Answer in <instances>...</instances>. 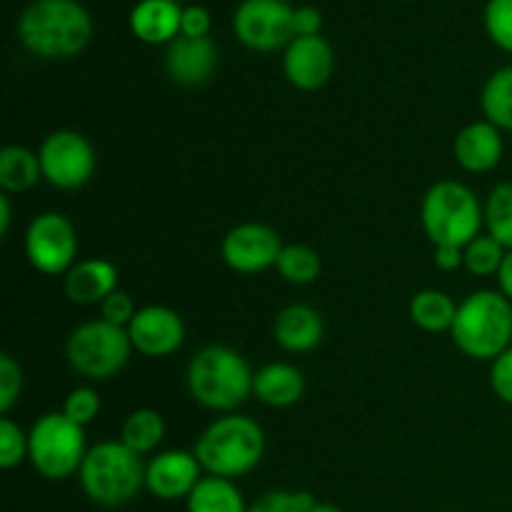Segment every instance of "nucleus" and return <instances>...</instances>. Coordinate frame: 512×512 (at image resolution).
<instances>
[{
	"label": "nucleus",
	"mask_w": 512,
	"mask_h": 512,
	"mask_svg": "<svg viewBox=\"0 0 512 512\" xmlns=\"http://www.w3.org/2000/svg\"><path fill=\"white\" fill-rule=\"evenodd\" d=\"M310 512H343V510H340L338 505H333V503H320V500H318V503H315V508L310 510Z\"/></svg>",
	"instance_id": "nucleus-42"
},
{
	"label": "nucleus",
	"mask_w": 512,
	"mask_h": 512,
	"mask_svg": "<svg viewBox=\"0 0 512 512\" xmlns=\"http://www.w3.org/2000/svg\"><path fill=\"white\" fill-rule=\"evenodd\" d=\"M435 268L443 273H455L458 268H465V248H455V245H438L433 253Z\"/></svg>",
	"instance_id": "nucleus-39"
},
{
	"label": "nucleus",
	"mask_w": 512,
	"mask_h": 512,
	"mask_svg": "<svg viewBox=\"0 0 512 512\" xmlns=\"http://www.w3.org/2000/svg\"><path fill=\"white\" fill-rule=\"evenodd\" d=\"M183 8L178 0H138L130 10V30L150 45H170L180 35Z\"/></svg>",
	"instance_id": "nucleus-20"
},
{
	"label": "nucleus",
	"mask_w": 512,
	"mask_h": 512,
	"mask_svg": "<svg viewBox=\"0 0 512 512\" xmlns=\"http://www.w3.org/2000/svg\"><path fill=\"white\" fill-rule=\"evenodd\" d=\"M420 225L433 248L438 245L465 248L483 230L485 210L468 185L458 180H440L423 195Z\"/></svg>",
	"instance_id": "nucleus-6"
},
{
	"label": "nucleus",
	"mask_w": 512,
	"mask_h": 512,
	"mask_svg": "<svg viewBox=\"0 0 512 512\" xmlns=\"http://www.w3.org/2000/svg\"><path fill=\"white\" fill-rule=\"evenodd\" d=\"M18 38L43 60H68L93 38V18L80 0H33L18 18Z\"/></svg>",
	"instance_id": "nucleus-1"
},
{
	"label": "nucleus",
	"mask_w": 512,
	"mask_h": 512,
	"mask_svg": "<svg viewBox=\"0 0 512 512\" xmlns=\"http://www.w3.org/2000/svg\"><path fill=\"white\" fill-rule=\"evenodd\" d=\"M23 393V370L13 355H0V413L8 415Z\"/></svg>",
	"instance_id": "nucleus-34"
},
{
	"label": "nucleus",
	"mask_w": 512,
	"mask_h": 512,
	"mask_svg": "<svg viewBox=\"0 0 512 512\" xmlns=\"http://www.w3.org/2000/svg\"><path fill=\"white\" fill-rule=\"evenodd\" d=\"M205 475L238 480L253 473L265 455V433L260 423L240 413L220 415L200 433L193 448Z\"/></svg>",
	"instance_id": "nucleus-3"
},
{
	"label": "nucleus",
	"mask_w": 512,
	"mask_h": 512,
	"mask_svg": "<svg viewBox=\"0 0 512 512\" xmlns=\"http://www.w3.org/2000/svg\"><path fill=\"white\" fill-rule=\"evenodd\" d=\"M65 298L75 305H100L118 290V268L105 258L78 260L63 278Z\"/></svg>",
	"instance_id": "nucleus-18"
},
{
	"label": "nucleus",
	"mask_w": 512,
	"mask_h": 512,
	"mask_svg": "<svg viewBox=\"0 0 512 512\" xmlns=\"http://www.w3.org/2000/svg\"><path fill=\"white\" fill-rule=\"evenodd\" d=\"M28 460V433L10 418L0 420V468L13 470Z\"/></svg>",
	"instance_id": "nucleus-32"
},
{
	"label": "nucleus",
	"mask_w": 512,
	"mask_h": 512,
	"mask_svg": "<svg viewBox=\"0 0 512 512\" xmlns=\"http://www.w3.org/2000/svg\"><path fill=\"white\" fill-rule=\"evenodd\" d=\"M135 353L145 358H168L185 343V323L180 313L165 305H145L128 325Z\"/></svg>",
	"instance_id": "nucleus-14"
},
{
	"label": "nucleus",
	"mask_w": 512,
	"mask_h": 512,
	"mask_svg": "<svg viewBox=\"0 0 512 512\" xmlns=\"http://www.w3.org/2000/svg\"><path fill=\"white\" fill-rule=\"evenodd\" d=\"M165 440V418L153 408H140L125 418L120 428V443L130 448L133 453L143 455L155 453L160 443Z\"/></svg>",
	"instance_id": "nucleus-25"
},
{
	"label": "nucleus",
	"mask_w": 512,
	"mask_h": 512,
	"mask_svg": "<svg viewBox=\"0 0 512 512\" xmlns=\"http://www.w3.org/2000/svg\"><path fill=\"white\" fill-rule=\"evenodd\" d=\"M255 373L228 345H208L193 355L185 373L190 398L213 413H235L253 395Z\"/></svg>",
	"instance_id": "nucleus-2"
},
{
	"label": "nucleus",
	"mask_w": 512,
	"mask_h": 512,
	"mask_svg": "<svg viewBox=\"0 0 512 512\" xmlns=\"http://www.w3.org/2000/svg\"><path fill=\"white\" fill-rule=\"evenodd\" d=\"M98 308H100V320H105V323L110 325H118V328H125V330H128L130 320L135 318V313H138L133 298L120 288L115 290V293H110Z\"/></svg>",
	"instance_id": "nucleus-35"
},
{
	"label": "nucleus",
	"mask_w": 512,
	"mask_h": 512,
	"mask_svg": "<svg viewBox=\"0 0 512 512\" xmlns=\"http://www.w3.org/2000/svg\"><path fill=\"white\" fill-rule=\"evenodd\" d=\"M408 313L415 328L425 333H450L458 315V303L443 290L428 288L413 295Z\"/></svg>",
	"instance_id": "nucleus-22"
},
{
	"label": "nucleus",
	"mask_w": 512,
	"mask_h": 512,
	"mask_svg": "<svg viewBox=\"0 0 512 512\" xmlns=\"http://www.w3.org/2000/svg\"><path fill=\"white\" fill-rule=\"evenodd\" d=\"M505 153L503 130L488 120L465 125L453 140V158L468 173H490L500 165Z\"/></svg>",
	"instance_id": "nucleus-17"
},
{
	"label": "nucleus",
	"mask_w": 512,
	"mask_h": 512,
	"mask_svg": "<svg viewBox=\"0 0 512 512\" xmlns=\"http://www.w3.org/2000/svg\"><path fill=\"white\" fill-rule=\"evenodd\" d=\"M293 15L288 0H243L233 13V33L245 48L258 53L285 50L295 38Z\"/></svg>",
	"instance_id": "nucleus-10"
},
{
	"label": "nucleus",
	"mask_w": 512,
	"mask_h": 512,
	"mask_svg": "<svg viewBox=\"0 0 512 512\" xmlns=\"http://www.w3.org/2000/svg\"><path fill=\"white\" fill-rule=\"evenodd\" d=\"M43 180L58 190H78L95 175V148L78 130H55L38 150Z\"/></svg>",
	"instance_id": "nucleus-9"
},
{
	"label": "nucleus",
	"mask_w": 512,
	"mask_h": 512,
	"mask_svg": "<svg viewBox=\"0 0 512 512\" xmlns=\"http://www.w3.org/2000/svg\"><path fill=\"white\" fill-rule=\"evenodd\" d=\"M218 70V48L208 38H185L178 35L165 50V73L183 88L205 85Z\"/></svg>",
	"instance_id": "nucleus-16"
},
{
	"label": "nucleus",
	"mask_w": 512,
	"mask_h": 512,
	"mask_svg": "<svg viewBox=\"0 0 512 512\" xmlns=\"http://www.w3.org/2000/svg\"><path fill=\"white\" fill-rule=\"evenodd\" d=\"M210 23H213V18H210L208 8L185 5L183 18H180V35H185V38H208Z\"/></svg>",
	"instance_id": "nucleus-37"
},
{
	"label": "nucleus",
	"mask_w": 512,
	"mask_h": 512,
	"mask_svg": "<svg viewBox=\"0 0 512 512\" xmlns=\"http://www.w3.org/2000/svg\"><path fill=\"white\" fill-rule=\"evenodd\" d=\"M490 388L500 403L512 405V345L490 363Z\"/></svg>",
	"instance_id": "nucleus-36"
},
{
	"label": "nucleus",
	"mask_w": 512,
	"mask_h": 512,
	"mask_svg": "<svg viewBox=\"0 0 512 512\" xmlns=\"http://www.w3.org/2000/svg\"><path fill=\"white\" fill-rule=\"evenodd\" d=\"M508 250L490 238L488 233H480L470 245H465V270L475 278H493L498 275Z\"/></svg>",
	"instance_id": "nucleus-29"
},
{
	"label": "nucleus",
	"mask_w": 512,
	"mask_h": 512,
	"mask_svg": "<svg viewBox=\"0 0 512 512\" xmlns=\"http://www.w3.org/2000/svg\"><path fill=\"white\" fill-rule=\"evenodd\" d=\"M78 480L90 503L123 508L145 488V463L120 440H103L88 450Z\"/></svg>",
	"instance_id": "nucleus-5"
},
{
	"label": "nucleus",
	"mask_w": 512,
	"mask_h": 512,
	"mask_svg": "<svg viewBox=\"0 0 512 512\" xmlns=\"http://www.w3.org/2000/svg\"><path fill=\"white\" fill-rule=\"evenodd\" d=\"M318 503L308 490H268L250 503L248 512H310Z\"/></svg>",
	"instance_id": "nucleus-30"
},
{
	"label": "nucleus",
	"mask_w": 512,
	"mask_h": 512,
	"mask_svg": "<svg viewBox=\"0 0 512 512\" xmlns=\"http://www.w3.org/2000/svg\"><path fill=\"white\" fill-rule=\"evenodd\" d=\"M85 428L63 413L40 415L28 430V460L45 480H65L80 473L85 455Z\"/></svg>",
	"instance_id": "nucleus-7"
},
{
	"label": "nucleus",
	"mask_w": 512,
	"mask_h": 512,
	"mask_svg": "<svg viewBox=\"0 0 512 512\" xmlns=\"http://www.w3.org/2000/svg\"><path fill=\"white\" fill-rule=\"evenodd\" d=\"M43 178L40 158L23 145H5L0 150V188L3 193H25Z\"/></svg>",
	"instance_id": "nucleus-24"
},
{
	"label": "nucleus",
	"mask_w": 512,
	"mask_h": 512,
	"mask_svg": "<svg viewBox=\"0 0 512 512\" xmlns=\"http://www.w3.org/2000/svg\"><path fill=\"white\" fill-rule=\"evenodd\" d=\"M100 408H103L100 395L93 388H88V385H80V388L70 390L60 413L73 420V423H78L80 428H85V425H90L98 418Z\"/></svg>",
	"instance_id": "nucleus-33"
},
{
	"label": "nucleus",
	"mask_w": 512,
	"mask_h": 512,
	"mask_svg": "<svg viewBox=\"0 0 512 512\" xmlns=\"http://www.w3.org/2000/svg\"><path fill=\"white\" fill-rule=\"evenodd\" d=\"M480 108L488 123L503 133H512V65H503L485 80Z\"/></svg>",
	"instance_id": "nucleus-26"
},
{
	"label": "nucleus",
	"mask_w": 512,
	"mask_h": 512,
	"mask_svg": "<svg viewBox=\"0 0 512 512\" xmlns=\"http://www.w3.org/2000/svg\"><path fill=\"white\" fill-rule=\"evenodd\" d=\"M495 280H498L500 293H503L505 298L512 303V250H508V255H505V260H503V265H500Z\"/></svg>",
	"instance_id": "nucleus-40"
},
{
	"label": "nucleus",
	"mask_w": 512,
	"mask_h": 512,
	"mask_svg": "<svg viewBox=\"0 0 512 512\" xmlns=\"http://www.w3.org/2000/svg\"><path fill=\"white\" fill-rule=\"evenodd\" d=\"M483 20L490 40L505 53H512V0H488Z\"/></svg>",
	"instance_id": "nucleus-31"
},
{
	"label": "nucleus",
	"mask_w": 512,
	"mask_h": 512,
	"mask_svg": "<svg viewBox=\"0 0 512 512\" xmlns=\"http://www.w3.org/2000/svg\"><path fill=\"white\" fill-rule=\"evenodd\" d=\"M293 28L295 38L298 35H320V30H323V13L315 5H300V8H295Z\"/></svg>",
	"instance_id": "nucleus-38"
},
{
	"label": "nucleus",
	"mask_w": 512,
	"mask_h": 512,
	"mask_svg": "<svg viewBox=\"0 0 512 512\" xmlns=\"http://www.w3.org/2000/svg\"><path fill=\"white\" fill-rule=\"evenodd\" d=\"M203 478V465L193 450H160L145 463V490L165 503L188 500Z\"/></svg>",
	"instance_id": "nucleus-13"
},
{
	"label": "nucleus",
	"mask_w": 512,
	"mask_h": 512,
	"mask_svg": "<svg viewBox=\"0 0 512 512\" xmlns=\"http://www.w3.org/2000/svg\"><path fill=\"white\" fill-rule=\"evenodd\" d=\"M485 210V233L498 240L505 250H512V180L498 183L490 190Z\"/></svg>",
	"instance_id": "nucleus-28"
},
{
	"label": "nucleus",
	"mask_w": 512,
	"mask_h": 512,
	"mask_svg": "<svg viewBox=\"0 0 512 512\" xmlns=\"http://www.w3.org/2000/svg\"><path fill=\"white\" fill-rule=\"evenodd\" d=\"M130 355H133V343L128 330L100 318L78 325L65 343V358L70 368L80 378L93 383L115 378L128 365Z\"/></svg>",
	"instance_id": "nucleus-8"
},
{
	"label": "nucleus",
	"mask_w": 512,
	"mask_h": 512,
	"mask_svg": "<svg viewBox=\"0 0 512 512\" xmlns=\"http://www.w3.org/2000/svg\"><path fill=\"white\" fill-rule=\"evenodd\" d=\"M275 270H278L285 283L310 285L323 273V260H320V255L310 245L293 243L285 245L278 263H275Z\"/></svg>",
	"instance_id": "nucleus-27"
},
{
	"label": "nucleus",
	"mask_w": 512,
	"mask_h": 512,
	"mask_svg": "<svg viewBox=\"0 0 512 512\" xmlns=\"http://www.w3.org/2000/svg\"><path fill=\"white\" fill-rule=\"evenodd\" d=\"M10 220H13V210H10L8 195H0V235L8 238L10 233Z\"/></svg>",
	"instance_id": "nucleus-41"
},
{
	"label": "nucleus",
	"mask_w": 512,
	"mask_h": 512,
	"mask_svg": "<svg viewBox=\"0 0 512 512\" xmlns=\"http://www.w3.org/2000/svg\"><path fill=\"white\" fill-rule=\"evenodd\" d=\"M28 263L43 275H65L78 263V233L63 213H40L25 230Z\"/></svg>",
	"instance_id": "nucleus-11"
},
{
	"label": "nucleus",
	"mask_w": 512,
	"mask_h": 512,
	"mask_svg": "<svg viewBox=\"0 0 512 512\" xmlns=\"http://www.w3.org/2000/svg\"><path fill=\"white\" fill-rule=\"evenodd\" d=\"M335 70L333 45L323 35H298L283 50V73L293 88L313 93L328 85Z\"/></svg>",
	"instance_id": "nucleus-15"
},
{
	"label": "nucleus",
	"mask_w": 512,
	"mask_h": 512,
	"mask_svg": "<svg viewBox=\"0 0 512 512\" xmlns=\"http://www.w3.org/2000/svg\"><path fill=\"white\" fill-rule=\"evenodd\" d=\"M253 395L268 408H293L305 395V375L290 363H268L255 373Z\"/></svg>",
	"instance_id": "nucleus-21"
},
{
	"label": "nucleus",
	"mask_w": 512,
	"mask_h": 512,
	"mask_svg": "<svg viewBox=\"0 0 512 512\" xmlns=\"http://www.w3.org/2000/svg\"><path fill=\"white\" fill-rule=\"evenodd\" d=\"M323 315L303 303H293L275 315L273 338L288 353H310L323 343Z\"/></svg>",
	"instance_id": "nucleus-19"
},
{
	"label": "nucleus",
	"mask_w": 512,
	"mask_h": 512,
	"mask_svg": "<svg viewBox=\"0 0 512 512\" xmlns=\"http://www.w3.org/2000/svg\"><path fill=\"white\" fill-rule=\"evenodd\" d=\"M450 338L470 360L493 363L512 345V303L500 290H475L458 303Z\"/></svg>",
	"instance_id": "nucleus-4"
},
{
	"label": "nucleus",
	"mask_w": 512,
	"mask_h": 512,
	"mask_svg": "<svg viewBox=\"0 0 512 512\" xmlns=\"http://www.w3.org/2000/svg\"><path fill=\"white\" fill-rule=\"evenodd\" d=\"M185 505H188V512H248L250 508L235 480L213 478V475H205L195 485Z\"/></svg>",
	"instance_id": "nucleus-23"
},
{
	"label": "nucleus",
	"mask_w": 512,
	"mask_h": 512,
	"mask_svg": "<svg viewBox=\"0 0 512 512\" xmlns=\"http://www.w3.org/2000/svg\"><path fill=\"white\" fill-rule=\"evenodd\" d=\"M283 248L285 245L278 230L250 220V223H240L225 233L223 243H220V255H223V263L235 273L255 275L275 268Z\"/></svg>",
	"instance_id": "nucleus-12"
}]
</instances>
